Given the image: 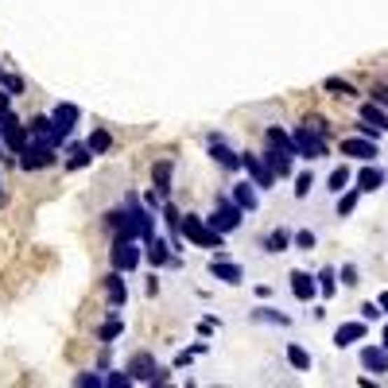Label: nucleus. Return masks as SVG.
<instances>
[{
	"mask_svg": "<svg viewBox=\"0 0 388 388\" xmlns=\"http://www.w3.org/2000/svg\"><path fill=\"white\" fill-rule=\"evenodd\" d=\"M102 284H105V299H109V307L120 311V307L128 303V287H125V279H120V272H109Z\"/></svg>",
	"mask_w": 388,
	"mask_h": 388,
	"instance_id": "12",
	"label": "nucleus"
},
{
	"mask_svg": "<svg viewBox=\"0 0 388 388\" xmlns=\"http://www.w3.org/2000/svg\"><path fill=\"white\" fill-rule=\"evenodd\" d=\"M20 167L24 171H43V167H55V148H47V144H24L20 148Z\"/></svg>",
	"mask_w": 388,
	"mask_h": 388,
	"instance_id": "8",
	"label": "nucleus"
},
{
	"mask_svg": "<svg viewBox=\"0 0 388 388\" xmlns=\"http://www.w3.org/2000/svg\"><path fill=\"white\" fill-rule=\"evenodd\" d=\"M287 361H291V369H299V373L311 369V354H307L303 346H287Z\"/></svg>",
	"mask_w": 388,
	"mask_h": 388,
	"instance_id": "30",
	"label": "nucleus"
},
{
	"mask_svg": "<svg viewBox=\"0 0 388 388\" xmlns=\"http://www.w3.org/2000/svg\"><path fill=\"white\" fill-rule=\"evenodd\" d=\"M85 148H90L93 155H105V152L113 148V136L105 132V128H93V132H90V140H85Z\"/></svg>",
	"mask_w": 388,
	"mask_h": 388,
	"instance_id": "26",
	"label": "nucleus"
},
{
	"mask_svg": "<svg viewBox=\"0 0 388 388\" xmlns=\"http://www.w3.org/2000/svg\"><path fill=\"white\" fill-rule=\"evenodd\" d=\"M264 140H268V148H276V152H287V155H296V140L284 132V128L272 125L268 132H264Z\"/></svg>",
	"mask_w": 388,
	"mask_h": 388,
	"instance_id": "22",
	"label": "nucleus"
},
{
	"mask_svg": "<svg viewBox=\"0 0 388 388\" xmlns=\"http://www.w3.org/2000/svg\"><path fill=\"white\" fill-rule=\"evenodd\" d=\"M311 186H314V175H311V171H303V175L296 179V198H307V194H311Z\"/></svg>",
	"mask_w": 388,
	"mask_h": 388,
	"instance_id": "36",
	"label": "nucleus"
},
{
	"mask_svg": "<svg viewBox=\"0 0 388 388\" xmlns=\"http://www.w3.org/2000/svg\"><path fill=\"white\" fill-rule=\"evenodd\" d=\"M0 78H4V70H0Z\"/></svg>",
	"mask_w": 388,
	"mask_h": 388,
	"instance_id": "50",
	"label": "nucleus"
},
{
	"mask_svg": "<svg viewBox=\"0 0 388 388\" xmlns=\"http://www.w3.org/2000/svg\"><path fill=\"white\" fill-rule=\"evenodd\" d=\"M0 152H4V140H0Z\"/></svg>",
	"mask_w": 388,
	"mask_h": 388,
	"instance_id": "49",
	"label": "nucleus"
},
{
	"mask_svg": "<svg viewBox=\"0 0 388 388\" xmlns=\"http://www.w3.org/2000/svg\"><path fill=\"white\" fill-rule=\"evenodd\" d=\"M93 160V152L85 148V144H78V148H70V160H67V171H82L85 163Z\"/></svg>",
	"mask_w": 388,
	"mask_h": 388,
	"instance_id": "29",
	"label": "nucleus"
},
{
	"mask_svg": "<svg viewBox=\"0 0 388 388\" xmlns=\"http://www.w3.org/2000/svg\"><path fill=\"white\" fill-rule=\"evenodd\" d=\"M171 171H175V163H171V160H160L152 167V186H155L160 198H167V194H171Z\"/></svg>",
	"mask_w": 388,
	"mask_h": 388,
	"instance_id": "18",
	"label": "nucleus"
},
{
	"mask_svg": "<svg viewBox=\"0 0 388 388\" xmlns=\"http://www.w3.org/2000/svg\"><path fill=\"white\" fill-rule=\"evenodd\" d=\"M361 365L369 373H388V349L384 346H365L361 349Z\"/></svg>",
	"mask_w": 388,
	"mask_h": 388,
	"instance_id": "19",
	"label": "nucleus"
},
{
	"mask_svg": "<svg viewBox=\"0 0 388 388\" xmlns=\"http://www.w3.org/2000/svg\"><path fill=\"white\" fill-rule=\"evenodd\" d=\"M190 357H194V349H183V354L175 357V369H186V365H190Z\"/></svg>",
	"mask_w": 388,
	"mask_h": 388,
	"instance_id": "43",
	"label": "nucleus"
},
{
	"mask_svg": "<svg viewBox=\"0 0 388 388\" xmlns=\"http://www.w3.org/2000/svg\"><path fill=\"white\" fill-rule=\"evenodd\" d=\"M210 276H214V279H221V284H241V279H245V272H241V264L214 256V261H210Z\"/></svg>",
	"mask_w": 388,
	"mask_h": 388,
	"instance_id": "15",
	"label": "nucleus"
},
{
	"mask_svg": "<svg viewBox=\"0 0 388 388\" xmlns=\"http://www.w3.org/2000/svg\"><path fill=\"white\" fill-rule=\"evenodd\" d=\"M291 140H296V155H303V160H322V155H326V136L311 125L296 128Z\"/></svg>",
	"mask_w": 388,
	"mask_h": 388,
	"instance_id": "4",
	"label": "nucleus"
},
{
	"mask_svg": "<svg viewBox=\"0 0 388 388\" xmlns=\"http://www.w3.org/2000/svg\"><path fill=\"white\" fill-rule=\"evenodd\" d=\"M241 167L249 171V179H253L256 186H272V183H276V175H272V167L264 163V155H241Z\"/></svg>",
	"mask_w": 388,
	"mask_h": 388,
	"instance_id": "11",
	"label": "nucleus"
},
{
	"mask_svg": "<svg viewBox=\"0 0 388 388\" xmlns=\"http://www.w3.org/2000/svg\"><path fill=\"white\" fill-rule=\"evenodd\" d=\"M74 384L78 388H102V377H97V373H78Z\"/></svg>",
	"mask_w": 388,
	"mask_h": 388,
	"instance_id": "37",
	"label": "nucleus"
},
{
	"mask_svg": "<svg viewBox=\"0 0 388 388\" xmlns=\"http://www.w3.org/2000/svg\"><path fill=\"white\" fill-rule=\"evenodd\" d=\"M8 102H12V93H8V90H0V113L8 109Z\"/></svg>",
	"mask_w": 388,
	"mask_h": 388,
	"instance_id": "47",
	"label": "nucleus"
},
{
	"mask_svg": "<svg viewBox=\"0 0 388 388\" xmlns=\"http://www.w3.org/2000/svg\"><path fill=\"white\" fill-rule=\"evenodd\" d=\"M361 314H365V322H369V319H377V314H380V307H377V303H365Z\"/></svg>",
	"mask_w": 388,
	"mask_h": 388,
	"instance_id": "45",
	"label": "nucleus"
},
{
	"mask_svg": "<svg viewBox=\"0 0 388 388\" xmlns=\"http://www.w3.org/2000/svg\"><path fill=\"white\" fill-rule=\"evenodd\" d=\"M291 296H296L299 303H311V299L319 296V284H314L311 272H291Z\"/></svg>",
	"mask_w": 388,
	"mask_h": 388,
	"instance_id": "13",
	"label": "nucleus"
},
{
	"mask_svg": "<svg viewBox=\"0 0 388 388\" xmlns=\"http://www.w3.org/2000/svg\"><path fill=\"white\" fill-rule=\"evenodd\" d=\"M291 241H296L299 249H307V253H311V249H314V233H311V229H299V233L291 237Z\"/></svg>",
	"mask_w": 388,
	"mask_h": 388,
	"instance_id": "40",
	"label": "nucleus"
},
{
	"mask_svg": "<svg viewBox=\"0 0 388 388\" xmlns=\"http://www.w3.org/2000/svg\"><path fill=\"white\" fill-rule=\"evenodd\" d=\"M125 373L132 380H144V384H167V373L155 365L152 354H132V357H128V369Z\"/></svg>",
	"mask_w": 388,
	"mask_h": 388,
	"instance_id": "3",
	"label": "nucleus"
},
{
	"mask_svg": "<svg viewBox=\"0 0 388 388\" xmlns=\"http://www.w3.org/2000/svg\"><path fill=\"white\" fill-rule=\"evenodd\" d=\"M0 85H4L8 93H24V78H20V74H4V78H0Z\"/></svg>",
	"mask_w": 388,
	"mask_h": 388,
	"instance_id": "38",
	"label": "nucleus"
},
{
	"mask_svg": "<svg viewBox=\"0 0 388 388\" xmlns=\"http://www.w3.org/2000/svg\"><path fill=\"white\" fill-rule=\"evenodd\" d=\"M287 245H291V233H287V229H272V233L264 237V253H284Z\"/></svg>",
	"mask_w": 388,
	"mask_h": 388,
	"instance_id": "27",
	"label": "nucleus"
},
{
	"mask_svg": "<svg viewBox=\"0 0 388 388\" xmlns=\"http://www.w3.org/2000/svg\"><path fill=\"white\" fill-rule=\"evenodd\" d=\"M377 307H380V314H388V291H380V296H377Z\"/></svg>",
	"mask_w": 388,
	"mask_h": 388,
	"instance_id": "46",
	"label": "nucleus"
},
{
	"mask_svg": "<svg viewBox=\"0 0 388 388\" xmlns=\"http://www.w3.org/2000/svg\"><path fill=\"white\" fill-rule=\"evenodd\" d=\"M365 334H369V326H365V322H342V326L334 330V346L346 349V346H354V342H361Z\"/></svg>",
	"mask_w": 388,
	"mask_h": 388,
	"instance_id": "16",
	"label": "nucleus"
},
{
	"mask_svg": "<svg viewBox=\"0 0 388 388\" xmlns=\"http://www.w3.org/2000/svg\"><path fill=\"white\" fill-rule=\"evenodd\" d=\"M27 136H32L35 144H47V148H59V132H55L51 117H32V125H27Z\"/></svg>",
	"mask_w": 388,
	"mask_h": 388,
	"instance_id": "10",
	"label": "nucleus"
},
{
	"mask_svg": "<svg viewBox=\"0 0 388 388\" xmlns=\"http://www.w3.org/2000/svg\"><path fill=\"white\" fill-rule=\"evenodd\" d=\"M120 334H125V322H120L117 314H113V319H105L102 330H97V338H102V342H117Z\"/></svg>",
	"mask_w": 388,
	"mask_h": 388,
	"instance_id": "28",
	"label": "nucleus"
},
{
	"mask_svg": "<svg viewBox=\"0 0 388 388\" xmlns=\"http://www.w3.org/2000/svg\"><path fill=\"white\" fill-rule=\"evenodd\" d=\"M105 226L117 229V237H136V241L155 237V218L148 210H140L136 198H132V210H109L105 214Z\"/></svg>",
	"mask_w": 388,
	"mask_h": 388,
	"instance_id": "1",
	"label": "nucleus"
},
{
	"mask_svg": "<svg viewBox=\"0 0 388 388\" xmlns=\"http://www.w3.org/2000/svg\"><path fill=\"white\" fill-rule=\"evenodd\" d=\"M78 105H70V102H59L51 109V125H55V132H59V140H67L70 132H74V125H78Z\"/></svg>",
	"mask_w": 388,
	"mask_h": 388,
	"instance_id": "9",
	"label": "nucleus"
},
{
	"mask_svg": "<svg viewBox=\"0 0 388 388\" xmlns=\"http://www.w3.org/2000/svg\"><path fill=\"white\" fill-rule=\"evenodd\" d=\"M357 194H361V190L338 194V218H346V214H354V210H357Z\"/></svg>",
	"mask_w": 388,
	"mask_h": 388,
	"instance_id": "33",
	"label": "nucleus"
},
{
	"mask_svg": "<svg viewBox=\"0 0 388 388\" xmlns=\"http://www.w3.org/2000/svg\"><path fill=\"white\" fill-rule=\"evenodd\" d=\"M102 384H109V388H128V384H132V377H128V373H113V377H102Z\"/></svg>",
	"mask_w": 388,
	"mask_h": 388,
	"instance_id": "39",
	"label": "nucleus"
},
{
	"mask_svg": "<svg viewBox=\"0 0 388 388\" xmlns=\"http://www.w3.org/2000/svg\"><path fill=\"white\" fill-rule=\"evenodd\" d=\"M342 155L373 160V155H377V140H369V136H349V140H342Z\"/></svg>",
	"mask_w": 388,
	"mask_h": 388,
	"instance_id": "14",
	"label": "nucleus"
},
{
	"mask_svg": "<svg viewBox=\"0 0 388 388\" xmlns=\"http://www.w3.org/2000/svg\"><path fill=\"white\" fill-rule=\"evenodd\" d=\"M264 163L272 167V175H276V179H287V175H291V155H287V152L268 148V152H264Z\"/></svg>",
	"mask_w": 388,
	"mask_h": 388,
	"instance_id": "21",
	"label": "nucleus"
},
{
	"mask_svg": "<svg viewBox=\"0 0 388 388\" xmlns=\"http://www.w3.org/2000/svg\"><path fill=\"white\" fill-rule=\"evenodd\" d=\"M253 319H261V322H276V326H287V314H279L276 307H261V311H253Z\"/></svg>",
	"mask_w": 388,
	"mask_h": 388,
	"instance_id": "34",
	"label": "nucleus"
},
{
	"mask_svg": "<svg viewBox=\"0 0 388 388\" xmlns=\"http://www.w3.org/2000/svg\"><path fill=\"white\" fill-rule=\"evenodd\" d=\"M233 202L241 206V210H256V202H261V198H256V183H237L233 186Z\"/></svg>",
	"mask_w": 388,
	"mask_h": 388,
	"instance_id": "24",
	"label": "nucleus"
},
{
	"mask_svg": "<svg viewBox=\"0 0 388 388\" xmlns=\"http://www.w3.org/2000/svg\"><path fill=\"white\" fill-rule=\"evenodd\" d=\"M0 140H4V148H8V152H20V148L27 144V125L20 117H12L8 109L0 113Z\"/></svg>",
	"mask_w": 388,
	"mask_h": 388,
	"instance_id": "7",
	"label": "nucleus"
},
{
	"mask_svg": "<svg viewBox=\"0 0 388 388\" xmlns=\"http://www.w3.org/2000/svg\"><path fill=\"white\" fill-rule=\"evenodd\" d=\"M384 186V171L380 167H365L361 175H357V190L361 194H373V190H380Z\"/></svg>",
	"mask_w": 388,
	"mask_h": 388,
	"instance_id": "23",
	"label": "nucleus"
},
{
	"mask_svg": "<svg viewBox=\"0 0 388 388\" xmlns=\"http://www.w3.org/2000/svg\"><path fill=\"white\" fill-rule=\"evenodd\" d=\"M384 349H388V326H384Z\"/></svg>",
	"mask_w": 388,
	"mask_h": 388,
	"instance_id": "48",
	"label": "nucleus"
},
{
	"mask_svg": "<svg viewBox=\"0 0 388 388\" xmlns=\"http://www.w3.org/2000/svg\"><path fill=\"white\" fill-rule=\"evenodd\" d=\"M210 155H214V160H218L226 171H237V167H241V155H237L233 148L221 140V136H210Z\"/></svg>",
	"mask_w": 388,
	"mask_h": 388,
	"instance_id": "17",
	"label": "nucleus"
},
{
	"mask_svg": "<svg viewBox=\"0 0 388 388\" xmlns=\"http://www.w3.org/2000/svg\"><path fill=\"white\" fill-rule=\"evenodd\" d=\"M342 284H346V287H357V284H361V279H357V268H354V264H346V268H342Z\"/></svg>",
	"mask_w": 388,
	"mask_h": 388,
	"instance_id": "41",
	"label": "nucleus"
},
{
	"mask_svg": "<svg viewBox=\"0 0 388 388\" xmlns=\"http://www.w3.org/2000/svg\"><path fill=\"white\" fill-rule=\"evenodd\" d=\"M322 90H330L334 97H354V93H357L346 78H326V82H322Z\"/></svg>",
	"mask_w": 388,
	"mask_h": 388,
	"instance_id": "31",
	"label": "nucleus"
},
{
	"mask_svg": "<svg viewBox=\"0 0 388 388\" xmlns=\"http://www.w3.org/2000/svg\"><path fill=\"white\" fill-rule=\"evenodd\" d=\"M214 326H218V319H202L198 322V334H214Z\"/></svg>",
	"mask_w": 388,
	"mask_h": 388,
	"instance_id": "44",
	"label": "nucleus"
},
{
	"mask_svg": "<svg viewBox=\"0 0 388 388\" xmlns=\"http://www.w3.org/2000/svg\"><path fill=\"white\" fill-rule=\"evenodd\" d=\"M144 245H148V261H152V268H167V264H175V256H171V249L163 245L160 237H148Z\"/></svg>",
	"mask_w": 388,
	"mask_h": 388,
	"instance_id": "20",
	"label": "nucleus"
},
{
	"mask_svg": "<svg viewBox=\"0 0 388 388\" xmlns=\"http://www.w3.org/2000/svg\"><path fill=\"white\" fill-rule=\"evenodd\" d=\"M109 261H113V272H132L140 264V249H136V237H117L109 249Z\"/></svg>",
	"mask_w": 388,
	"mask_h": 388,
	"instance_id": "6",
	"label": "nucleus"
},
{
	"mask_svg": "<svg viewBox=\"0 0 388 388\" xmlns=\"http://www.w3.org/2000/svg\"><path fill=\"white\" fill-rule=\"evenodd\" d=\"M241 206L233 202V198H218V206H214V214L206 218V226L210 229H218V233H233L237 226H241Z\"/></svg>",
	"mask_w": 388,
	"mask_h": 388,
	"instance_id": "5",
	"label": "nucleus"
},
{
	"mask_svg": "<svg viewBox=\"0 0 388 388\" xmlns=\"http://www.w3.org/2000/svg\"><path fill=\"white\" fill-rule=\"evenodd\" d=\"M314 284H319V291L322 296H334L338 291V279H334V268H322L319 276H314Z\"/></svg>",
	"mask_w": 388,
	"mask_h": 388,
	"instance_id": "32",
	"label": "nucleus"
},
{
	"mask_svg": "<svg viewBox=\"0 0 388 388\" xmlns=\"http://www.w3.org/2000/svg\"><path fill=\"white\" fill-rule=\"evenodd\" d=\"M179 233L190 241V245H198V249H226V241L221 237L226 233H218V229H210L206 226V218H198V214H179Z\"/></svg>",
	"mask_w": 388,
	"mask_h": 388,
	"instance_id": "2",
	"label": "nucleus"
},
{
	"mask_svg": "<svg viewBox=\"0 0 388 388\" xmlns=\"http://www.w3.org/2000/svg\"><path fill=\"white\" fill-rule=\"evenodd\" d=\"M346 183H349V167H334V171H330V190H334V194L346 190Z\"/></svg>",
	"mask_w": 388,
	"mask_h": 388,
	"instance_id": "35",
	"label": "nucleus"
},
{
	"mask_svg": "<svg viewBox=\"0 0 388 388\" xmlns=\"http://www.w3.org/2000/svg\"><path fill=\"white\" fill-rule=\"evenodd\" d=\"M369 93H373V102H377L380 109H388V90H384V85H373Z\"/></svg>",
	"mask_w": 388,
	"mask_h": 388,
	"instance_id": "42",
	"label": "nucleus"
},
{
	"mask_svg": "<svg viewBox=\"0 0 388 388\" xmlns=\"http://www.w3.org/2000/svg\"><path fill=\"white\" fill-rule=\"evenodd\" d=\"M361 120H365V125H373V128H380V132H388V109H380L377 102L361 105Z\"/></svg>",
	"mask_w": 388,
	"mask_h": 388,
	"instance_id": "25",
	"label": "nucleus"
}]
</instances>
